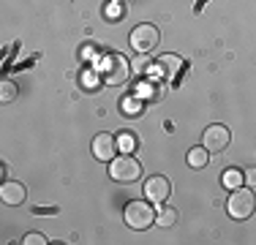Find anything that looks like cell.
Listing matches in <instances>:
<instances>
[{"mask_svg":"<svg viewBox=\"0 0 256 245\" xmlns=\"http://www.w3.org/2000/svg\"><path fill=\"white\" fill-rule=\"evenodd\" d=\"M104 79V84H126V79L131 76V63L118 52H109L98 60V66H93Z\"/></svg>","mask_w":256,"mask_h":245,"instance_id":"6da1fadb","label":"cell"},{"mask_svg":"<svg viewBox=\"0 0 256 245\" xmlns=\"http://www.w3.org/2000/svg\"><path fill=\"white\" fill-rule=\"evenodd\" d=\"M126 226L134 232H144L156 224V210H153V202H128L126 210H123Z\"/></svg>","mask_w":256,"mask_h":245,"instance_id":"7a4b0ae2","label":"cell"},{"mask_svg":"<svg viewBox=\"0 0 256 245\" xmlns=\"http://www.w3.org/2000/svg\"><path fill=\"white\" fill-rule=\"evenodd\" d=\"M226 210L234 220H246L256 212V194L251 188H232V196L226 202Z\"/></svg>","mask_w":256,"mask_h":245,"instance_id":"3957f363","label":"cell"},{"mask_svg":"<svg viewBox=\"0 0 256 245\" xmlns=\"http://www.w3.org/2000/svg\"><path fill=\"white\" fill-rule=\"evenodd\" d=\"M139 174H142V166H139V161L134 156H128V152L109 161V177H112L114 182H134V180H139Z\"/></svg>","mask_w":256,"mask_h":245,"instance_id":"277c9868","label":"cell"},{"mask_svg":"<svg viewBox=\"0 0 256 245\" xmlns=\"http://www.w3.org/2000/svg\"><path fill=\"white\" fill-rule=\"evenodd\" d=\"M158 41H161V33H158L156 24H136V28L131 30V36H128V44H131L134 49H136L139 54H148L153 52V49L158 46Z\"/></svg>","mask_w":256,"mask_h":245,"instance_id":"5b68a950","label":"cell"},{"mask_svg":"<svg viewBox=\"0 0 256 245\" xmlns=\"http://www.w3.org/2000/svg\"><path fill=\"white\" fill-rule=\"evenodd\" d=\"M142 194L148 196V202H153V204H164V202L172 196V182L164 174H150L148 182H144V188H142Z\"/></svg>","mask_w":256,"mask_h":245,"instance_id":"8992f818","label":"cell"},{"mask_svg":"<svg viewBox=\"0 0 256 245\" xmlns=\"http://www.w3.org/2000/svg\"><path fill=\"white\" fill-rule=\"evenodd\" d=\"M229 142H232L229 128H226V126H218V122L207 126L204 134H202V144H204L210 152H224V150L229 147Z\"/></svg>","mask_w":256,"mask_h":245,"instance_id":"52a82bcc","label":"cell"},{"mask_svg":"<svg viewBox=\"0 0 256 245\" xmlns=\"http://www.w3.org/2000/svg\"><path fill=\"white\" fill-rule=\"evenodd\" d=\"M114 152H118V136H112V134H98V136L93 139V156H96V161L109 164L114 158Z\"/></svg>","mask_w":256,"mask_h":245,"instance_id":"ba28073f","label":"cell"},{"mask_svg":"<svg viewBox=\"0 0 256 245\" xmlns=\"http://www.w3.org/2000/svg\"><path fill=\"white\" fill-rule=\"evenodd\" d=\"M0 199H3L6 204H22V202H25V186H22V182L6 180L3 186H0Z\"/></svg>","mask_w":256,"mask_h":245,"instance_id":"9c48e42d","label":"cell"},{"mask_svg":"<svg viewBox=\"0 0 256 245\" xmlns=\"http://www.w3.org/2000/svg\"><path fill=\"white\" fill-rule=\"evenodd\" d=\"M182 58H178V54H161L158 58V71L164 74V76H178V74L182 71Z\"/></svg>","mask_w":256,"mask_h":245,"instance_id":"30bf717a","label":"cell"},{"mask_svg":"<svg viewBox=\"0 0 256 245\" xmlns=\"http://www.w3.org/2000/svg\"><path fill=\"white\" fill-rule=\"evenodd\" d=\"M186 161H188V166H191V169H204L207 161H210V150H207L204 144L202 147H191Z\"/></svg>","mask_w":256,"mask_h":245,"instance_id":"8fae6325","label":"cell"},{"mask_svg":"<svg viewBox=\"0 0 256 245\" xmlns=\"http://www.w3.org/2000/svg\"><path fill=\"white\" fill-rule=\"evenodd\" d=\"M142 98L139 96H128V98H120V112L128 114V118H139L142 114Z\"/></svg>","mask_w":256,"mask_h":245,"instance_id":"7c38bea8","label":"cell"},{"mask_svg":"<svg viewBox=\"0 0 256 245\" xmlns=\"http://www.w3.org/2000/svg\"><path fill=\"white\" fill-rule=\"evenodd\" d=\"M136 147H139V139L134 136L131 131H123L118 136V150L120 152H128V156H131V152H136Z\"/></svg>","mask_w":256,"mask_h":245,"instance_id":"4fadbf2b","label":"cell"},{"mask_svg":"<svg viewBox=\"0 0 256 245\" xmlns=\"http://www.w3.org/2000/svg\"><path fill=\"white\" fill-rule=\"evenodd\" d=\"M242 180H246V172H240V169H234V166L224 172V186H226L229 191H232V188H240Z\"/></svg>","mask_w":256,"mask_h":245,"instance_id":"5bb4252c","label":"cell"},{"mask_svg":"<svg viewBox=\"0 0 256 245\" xmlns=\"http://www.w3.org/2000/svg\"><path fill=\"white\" fill-rule=\"evenodd\" d=\"M156 224L164 226V229H169V226L178 224V212H174L172 207H161V210L156 212Z\"/></svg>","mask_w":256,"mask_h":245,"instance_id":"9a60e30c","label":"cell"},{"mask_svg":"<svg viewBox=\"0 0 256 245\" xmlns=\"http://www.w3.org/2000/svg\"><path fill=\"white\" fill-rule=\"evenodd\" d=\"M136 96L139 98L148 96V101H158V98H161V90H158V84H153V82H142L136 90Z\"/></svg>","mask_w":256,"mask_h":245,"instance_id":"2e32d148","label":"cell"},{"mask_svg":"<svg viewBox=\"0 0 256 245\" xmlns=\"http://www.w3.org/2000/svg\"><path fill=\"white\" fill-rule=\"evenodd\" d=\"M0 88H3V90H0V101H3V104H11V101L16 98V88H14V82H8V79H6V82L0 84Z\"/></svg>","mask_w":256,"mask_h":245,"instance_id":"e0dca14e","label":"cell"},{"mask_svg":"<svg viewBox=\"0 0 256 245\" xmlns=\"http://www.w3.org/2000/svg\"><path fill=\"white\" fill-rule=\"evenodd\" d=\"M22 242H25V245H44L46 237L38 234V232H30V234H25V240H22Z\"/></svg>","mask_w":256,"mask_h":245,"instance_id":"ac0fdd59","label":"cell"},{"mask_svg":"<svg viewBox=\"0 0 256 245\" xmlns=\"http://www.w3.org/2000/svg\"><path fill=\"white\" fill-rule=\"evenodd\" d=\"M148 66H150V60L142 54V58H139L136 63H131V71H136V74H144V71H148Z\"/></svg>","mask_w":256,"mask_h":245,"instance_id":"d6986e66","label":"cell"},{"mask_svg":"<svg viewBox=\"0 0 256 245\" xmlns=\"http://www.w3.org/2000/svg\"><path fill=\"white\" fill-rule=\"evenodd\" d=\"M96 54H98V49H96V46H88V49L82 52V58H84V60H90V58H96Z\"/></svg>","mask_w":256,"mask_h":245,"instance_id":"ffe728a7","label":"cell"},{"mask_svg":"<svg viewBox=\"0 0 256 245\" xmlns=\"http://www.w3.org/2000/svg\"><path fill=\"white\" fill-rule=\"evenodd\" d=\"M246 180L254 186V182H256V169H248V172H246Z\"/></svg>","mask_w":256,"mask_h":245,"instance_id":"44dd1931","label":"cell"},{"mask_svg":"<svg viewBox=\"0 0 256 245\" xmlns=\"http://www.w3.org/2000/svg\"><path fill=\"white\" fill-rule=\"evenodd\" d=\"M112 3H118V6H126V3H128V0H112Z\"/></svg>","mask_w":256,"mask_h":245,"instance_id":"7402d4cb","label":"cell"}]
</instances>
